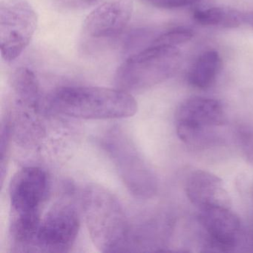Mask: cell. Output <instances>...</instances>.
<instances>
[{"mask_svg":"<svg viewBox=\"0 0 253 253\" xmlns=\"http://www.w3.org/2000/svg\"><path fill=\"white\" fill-rule=\"evenodd\" d=\"M193 36V32L190 29L186 28H176L159 35L151 44L177 47V45L189 42L192 39Z\"/></svg>","mask_w":253,"mask_h":253,"instance_id":"cell-14","label":"cell"},{"mask_svg":"<svg viewBox=\"0 0 253 253\" xmlns=\"http://www.w3.org/2000/svg\"><path fill=\"white\" fill-rule=\"evenodd\" d=\"M199 221L210 237V248L226 252L236 246L241 233V222L229 207L201 209Z\"/></svg>","mask_w":253,"mask_h":253,"instance_id":"cell-10","label":"cell"},{"mask_svg":"<svg viewBox=\"0 0 253 253\" xmlns=\"http://www.w3.org/2000/svg\"><path fill=\"white\" fill-rule=\"evenodd\" d=\"M48 174L42 168L28 167L14 174L9 187L11 236L16 244L26 245L36 238L41 210L49 192Z\"/></svg>","mask_w":253,"mask_h":253,"instance_id":"cell-3","label":"cell"},{"mask_svg":"<svg viewBox=\"0 0 253 253\" xmlns=\"http://www.w3.org/2000/svg\"><path fill=\"white\" fill-rule=\"evenodd\" d=\"M194 20L205 26L235 29L244 24V13L231 8L213 7L195 11Z\"/></svg>","mask_w":253,"mask_h":253,"instance_id":"cell-13","label":"cell"},{"mask_svg":"<svg viewBox=\"0 0 253 253\" xmlns=\"http://www.w3.org/2000/svg\"><path fill=\"white\" fill-rule=\"evenodd\" d=\"M88 233L102 253L127 252L131 225L118 198L106 188L88 185L83 195Z\"/></svg>","mask_w":253,"mask_h":253,"instance_id":"cell-2","label":"cell"},{"mask_svg":"<svg viewBox=\"0 0 253 253\" xmlns=\"http://www.w3.org/2000/svg\"><path fill=\"white\" fill-rule=\"evenodd\" d=\"M241 146L244 156L253 166V131H247L241 134Z\"/></svg>","mask_w":253,"mask_h":253,"instance_id":"cell-18","label":"cell"},{"mask_svg":"<svg viewBox=\"0 0 253 253\" xmlns=\"http://www.w3.org/2000/svg\"><path fill=\"white\" fill-rule=\"evenodd\" d=\"M220 102L207 97H194L183 102L176 113V128L180 140L188 144H199L206 131L224 121Z\"/></svg>","mask_w":253,"mask_h":253,"instance_id":"cell-8","label":"cell"},{"mask_svg":"<svg viewBox=\"0 0 253 253\" xmlns=\"http://www.w3.org/2000/svg\"><path fill=\"white\" fill-rule=\"evenodd\" d=\"M81 226L76 208L69 204H59L41 220L34 252L66 253L76 241Z\"/></svg>","mask_w":253,"mask_h":253,"instance_id":"cell-7","label":"cell"},{"mask_svg":"<svg viewBox=\"0 0 253 253\" xmlns=\"http://www.w3.org/2000/svg\"><path fill=\"white\" fill-rule=\"evenodd\" d=\"M48 106L57 113L81 119L128 118L137 111L130 93L103 87H60L50 94Z\"/></svg>","mask_w":253,"mask_h":253,"instance_id":"cell-1","label":"cell"},{"mask_svg":"<svg viewBox=\"0 0 253 253\" xmlns=\"http://www.w3.org/2000/svg\"><path fill=\"white\" fill-rule=\"evenodd\" d=\"M38 16L28 0H0V45L2 58L11 63L30 43Z\"/></svg>","mask_w":253,"mask_h":253,"instance_id":"cell-6","label":"cell"},{"mask_svg":"<svg viewBox=\"0 0 253 253\" xmlns=\"http://www.w3.org/2000/svg\"><path fill=\"white\" fill-rule=\"evenodd\" d=\"M130 0H112L91 11L84 23V32L91 39L105 40L121 35L131 20Z\"/></svg>","mask_w":253,"mask_h":253,"instance_id":"cell-9","label":"cell"},{"mask_svg":"<svg viewBox=\"0 0 253 253\" xmlns=\"http://www.w3.org/2000/svg\"><path fill=\"white\" fill-rule=\"evenodd\" d=\"M57 6L63 9L78 10L91 6L100 0H52Z\"/></svg>","mask_w":253,"mask_h":253,"instance_id":"cell-17","label":"cell"},{"mask_svg":"<svg viewBox=\"0 0 253 253\" xmlns=\"http://www.w3.org/2000/svg\"><path fill=\"white\" fill-rule=\"evenodd\" d=\"M10 137H11V126L9 123L6 121L3 123L1 130V144H0V154H1V182L3 183L5 170L6 169V159L8 158V148H9Z\"/></svg>","mask_w":253,"mask_h":253,"instance_id":"cell-15","label":"cell"},{"mask_svg":"<svg viewBox=\"0 0 253 253\" xmlns=\"http://www.w3.org/2000/svg\"><path fill=\"white\" fill-rule=\"evenodd\" d=\"M104 147L127 189L139 198H149L156 189L155 177L132 142L118 130L104 140Z\"/></svg>","mask_w":253,"mask_h":253,"instance_id":"cell-5","label":"cell"},{"mask_svg":"<svg viewBox=\"0 0 253 253\" xmlns=\"http://www.w3.org/2000/svg\"><path fill=\"white\" fill-rule=\"evenodd\" d=\"M222 60L218 52L214 50L203 53L194 63L188 75L191 85L200 89L211 86L220 72Z\"/></svg>","mask_w":253,"mask_h":253,"instance_id":"cell-12","label":"cell"},{"mask_svg":"<svg viewBox=\"0 0 253 253\" xmlns=\"http://www.w3.org/2000/svg\"><path fill=\"white\" fill-rule=\"evenodd\" d=\"M179 59L177 47L150 44L118 67L115 77L117 88L131 93L154 86L175 73Z\"/></svg>","mask_w":253,"mask_h":253,"instance_id":"cell-4","label":"cell"},{"mask_svg":"<svg viewBox=\"0 0 253 253\" xmlns=\"http://www.w3.org/2000/svg\"><path fill=\"white\" fill-rule=\"evenodd\" d=\"M244 24L253 29V11L244 13Z\"/></svg>","mask_w":253,"mask_h":253,"instance_id":"cell-19","label":"cell"},{"mask_svg":"<svg viewBox=\"0 0 253 253\" xmlns=\"http://www.w3.org/2000/svg\"><path fill=\"white\" fill-rule=\"evenodd\" d=\"M186 192L189 201L200 210L211 207L230 208V198L223 182L208 171L192 172L186 181Z\"/></svg>","mask_w":253,"mask_h":253,"instance_id":"cell-11","label":"cell"},{"mask_svg":"<svg viewBox=\"0 0 253 253\" xmlns=\"http://www.w3.org/2000/svg\"><path fill=\"white\" fill-rule=\"evenodd\" d=\"M142 2L163 9H175L189 6L201 0H141Z\"/></svg>","mask_w":253,"mask_h":253,"instance_id":"cell-16","label":"cell"}]
</instances>
